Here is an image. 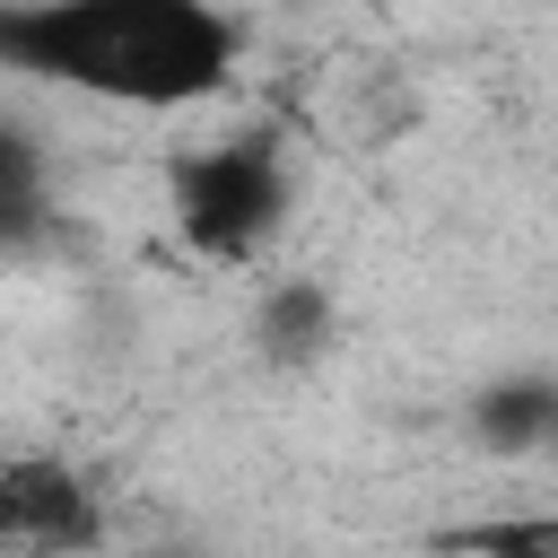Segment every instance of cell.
Here are the masks:
<instances>
[{"instance_id":"obj_1","label":"cell","mask_w":558,"mask_h":558,"mask_svg":"<svg viewBox=\"0 0 558 558\" xmlns=\"http://www.w3.org/2000/svg\"><path fill=\"white\" fill-rule=\"evenodd\" d=\"M0 70L122 113L218 105L244 70L227 0H0Z\"/></svg>"},{"instance_id":"obj_2","label":"cell","mask_w":558,"mask_h":558,"mask_svg":"<svg viewBox=\"0 0 558 558\" xmlns=\"http://www.w3.org/2000/svg\"><path fill=\"white\" fill-rule=\"evenodd\" d=\"M166 218L183 235L192 262H218V270H262L270 244L288 235L296 218V166L270 131H218V140H192L174 166H166Z\"/></svg>"},{"instance_id":"obj_3","label":"cell","mask_w":558,"mask_h":558,"mask_svg":"<svg viewBox=\"0 0 558 558\" xmlns=\"http://www.w3.org/2000/svg\"><path fill=\"white\" fill-rule=\"evenodd\" d=\"M113 541V488L52 453V445H17L0 453V558H96Z\"/></svg>"},{"instance_id":"obj_4","label":"cell","mask_w":558,"mask_h":558,"mask_svg":"<svg viewBox=\"0 0 558 558\" xmlns=\"http://www.w3.org/2000/svg\"><path fill=\"white\" fill-rule=\"evenodd\" d=\"M340 331V305L323 279H262V305H253V349L279 357V366H314Z\"/></svg>"},{"instance_id":"obj_5","label":"cell","mask_w":558,"mask_h":558,"mask_svg":"<svg viewBox=\"0 0 558 558\" xmlns=\"http://www.w3.org/2000/svg\"><path fill=\"white\" fill-rule=\"evenodd\" d=\"M44 227H52V157L35 148L26 122L0 113V253L35 244Z\"/></svg>"},{"instance_id":"obj_6","label":"cell","mask_w":558,"mask_h":558,"mask_svg":"<svg viewBox=\"0 0 558 558\" xmlns=\"http://www.w3.org/2000/svg\"><path fill=\"white\" fill-rule=\"evenodd\" d=\"M480 436L497 453H558V375H506L480 392Z\"/></svg>"},{"instance_id":"obj_7","label":"cell","mask_w":558,"mask_h":558,"mask_svg":"<svg viewBox=\"0 0 558 558\" xmlns=\"http://www.w3.org/2000/svg\"><path fill=\"white\" fill-rule=\"evenodd\" d=\"M462 549H488V558H558V514H523V523H480V532H462Z\"/></svg>"}]
</instances>
